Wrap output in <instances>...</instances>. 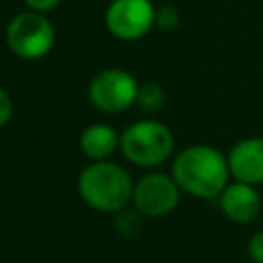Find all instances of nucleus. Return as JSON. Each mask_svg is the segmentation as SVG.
I'll return each instance as SVG.
<instances>
[{
	"label": "nucleus",
	"mask_w": 263,
	"mask_h": 263,
	"mask_svg": "<svg viewBox=\"0 0 263 263\" xmlns=\"http://www.w3.org/2000/svg\"><path fill=\"white\" fill-rule=\"evenodd\" d=\"M171 175L183 193L197 199H216L230 183L228 156L208 144H193L175 154Z\"/></svg>",
	"instance_id": "obj_1"
},
{
	"label": "nucleus",
	"mask_w": 263,
	"mask_h": 263,
	"mask_svg": "<svg viewBox=\"0 0 263 263\" xmlns=\"http://www.w3.org/2000/svg\"><path fill=\"white\" fill-rule=\"evenodd\" d=\"M132 175L117 162L109 160H90L78 175L76 189L80 199L97 212L117 214L119 210L132 203L134 195Z\"/></svg>",
	"instance_id": "obj_2"
},
{
	"label": "nucleus",
	"mask_w": 263,
	"mask_h": 263,
	"mask_svg": "<svg viewBox=\"0 0 263 263\" xmlns=\"http://www.w3.org/2000/svg\"><path fill=\"white\" fill-rule=\"evenodd\" d=\"M119 152L140 168H154L173 156L175 136L171 127L158 119H140L121 132Z\"/></svg>",
	"instance_id": "obj_3"
},
{
	"label": "nucleus",
	"mask_w": 263,
	"mask_h": 263,
	"mask_svg": "<svg viewBox=\"0 0 263 263\" xmlns=\"http://www.w3.org/2000/svg\"><path fill=\"white\" fill-rule=\"evenodd\" d=\"M4 39L8 49L16 58L27 62H37L43 60L53 49L55 29L45 12L27 8L23 12H16L8 21Z\"/></svg>",
	"instance_id": "obj_4"
},
{
	"label": "nucleus",
	"mask_w": 263,
	"mask_h": 263,
	"mask_svg": "<svg viewBox=\"0 0 263 263\" xmlns=\"http://www.w3.org/2000/svg\"><path fill=\"white\" fill-rule=\"evenodd\" d=\"M138 86L140 82L132 72L123 68H105L90 78L88 101L97 111L117 115L136 105Z\"/></svg>",
	"instance_id": "obj_5"
},
{
	"label": "nucleus",
	"mask_w": 263,
	"mask_h": 263,
	"mask_svg": "<svg viewBox=\"0 0 263 263\" xmlns=\"http://www.w3.org/2000/svg\"><path fill=\"white\" fill-rule=\"evenodd\" d=\"M152 0H111L105 8V27L119 41H138L154 29Z\"/></svg>",
	"instance_id": "obj_6"
},
{
	"label": "nucleus",
	"mask_w": 263,
	"mask_h": 263,
	"mask_svg": "<svg viewBox=\"0 0 263 263\" xmlns=\"http://www.w3.org/2000/svg\"><path fill=\"white\" fill-rule=\"evenodd\" d=\"M181 187L166 173H146L134 185L132 205L146 218L168 216L181 199Z\"/></svg>",
	"instance_id": "obj_7"
},
{
	"label": "nucleus",
	"mask_w": 263,
	"mask_h": 263,
	"mask_svg": "<svg viewBox=\"0 0 263 263\" xmlns=\"http://www.w3.org/2000/svg\"><path fill=\"white\" fill-rule=\"evenodd\" d=\"M222 214L234 224H251L259 218L263 199L255 185L242 181H230L218 197Z\"/></svg>",
	"instance_id": "obj_8"
},
{
	"label": "nucleus",
	"mask_w": 263,
	"mask_h": 263,
	"mask_svg": "<svg viewBox=\"0 0 263 263\" xmlns=\"http://www.w3.org/2000/svg\"><path fill=\"white\" fill-rule=\"evenodd\" d=\"M226 156L234 181H242L255 187L263 185V136L238 140Z\"/></svg>",
	"instance_id": "obj_9"
},
{
	"label": "nucleus",
	"mask_w": 263,
	"mask_h": 263,
	"mask_svg": "<svg viewBox=\"0 0 263 263\" xmlns=\"http://www.w3.org/2000/svg\"><path fill=\"white\" fill-rule=\"evenodd\" d=\"M121 134L107 123H90L80 132L78 146L88 160H109L119 150Z\"/></svg>",
	"instance_id": "obj_10"
},
{
	"label": "nucleus",
	"mask_w": 263,
	"mask_h": 263,
	"mask_svg": "<svg viewBox=\"0 0 263 263\" xmlns=\"http://www.w3.org/2000/svg\"><path fill=\"white\" fill-rule=\"evenodd\" d=\"M166 101V90L162 84L154 82V80H148V82H142L138 86V97H136V105L148 113H154L158 111Z\"/></svg>",
	"instance_id": "obj_11"
},
{
	"label": "nucleus",
	"mask_w": 263,
	"mask_h": 263,
	"mask_svg": "<svg viewBox=\"0 0 263 263\" xmlns=\"http://www.w3.org/2000/svg\"><path fill=\"white\" fill-rule=\"evenodd\" d=\"M113 226H115V232H119L123 238H132L142 228V214L136 208L134 210L123 208L115 214V224Z\"/></svg>",
	"instance_id": "obj_12"
},
{
	"label": "nucleus",
	"mask_w": 263,
	"mask_h": 263,
	"mask_svg": "<svg viewBox=\"0 0 263 263\" xmlns=\"http://www.w3.org/2000/svg\"><path fill=\"white\" fill-rule=\"evenodd\" d=\"M179 21H181V14H179V10H177L173 4L156 6L154 29H160V31H173V29H177Z\"/></svg>",
	"instance_id": "obj_13"
},
{
	"label": "nucleus",
	"mask_w": 263,
	"mask_h": 263,
	"mask_svg": "<svg viewBox=\"0 0 263 263\" xmlns=\"http://www.w3.org/2000/svg\"><path fill=\"white\" fill-rule=\"evenodd\" d=\"M247 255L251 263H263V230L255 232L247 242Z\"/></svg>",
	"instance_id": "obj_14"
},
{
	"label": "nucleus",
	"mask_w": 263,
	"mask_h": 263,
	"mask_svg": "<svg viewBox=\"0 0 263 263\" xmlns=\"http://www.w3.org/2000/svg\"><path fill=\"white\" fill-rule=\"evenodd\" d=\"M12 115H14L12 99H10V95L0 86V129H2V127H6V125L10 123Z\"/></svg>",
	"instance_id": "obj_15"
},
{
	"label": "nucleus",
	"mask_w": 263,
	"mask_h": 263,
	"mask_svg": "<svg viewBox=\"0 0 263 263\" xmlns=\"http://www.w3.org/2000/svg\"><path fill=\"white\" fill-rule=\"evenodd\" d=\"M23 2L29 10H37V12H45V14L62 4V0H23Z\"/></svg>",
	"instance_id": "obj_16"
},
{
	"label": "nucleus",
	"mask_w": 263,
	"mask_h": 263,
	"mask_svg": "<svg viewBox=\"0 0 263 263\" xmlns=\"http://www.w3.org/2000/svg\"><path fill=\"white\" fill-rule=\"evenodd\" d=\"M0 2H2V0H0Z\"/></svg>",
	"instance_id": "obj_17"
}]
</instances>
